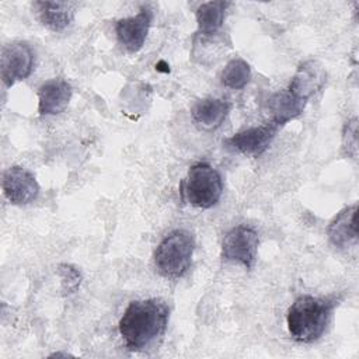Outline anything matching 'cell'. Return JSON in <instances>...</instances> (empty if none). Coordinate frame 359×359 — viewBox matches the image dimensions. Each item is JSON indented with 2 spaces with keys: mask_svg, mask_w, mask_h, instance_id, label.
<instances>
[{
  "mask_svg": "<svg viewBox=\"0 0 359 359\" xmlns=\"http://www.w3.org/2000/svg\"><path fill=\"white\" fill-rule=\"evenodd\" d=\"M151 21L153 13L146 7L140 8V11L133 17L118 20L115 24V32L119 43L129 53L139 52L146 42Z\"/></svg>",
  "mask_w": 359,
  "mask_h": 359,
  "instance_id": "9",
  "label": "cell"
},
{
  "mask_svg": "<svg viewBox=\"0 0 359 359\" xmlns=\"http://www.w3.org/2000/svg\"><path fill=\"white\" fill-rule=\"evenodd\" d=\"M335 300L304 294L297 297L287 310L286 324L294 341L310 344L325 331Z\"/></svg>",
  "mask_w": 359,
  "mask_h": 359,
  "instance_id": "2",
  "label": "cell"
},
{
  "mask_svg": "<svg viewBox=\"0 0 359 359\" xmlns=\"http://www.w3.org/2000/svg\"><path fill=\"white\" fill-rule=\"evenodd\" d=\"M222 83L233 90H241L244 88L250 79H251V69L250 65L240 57L231 59L222 72Z\"/></svg>",
  "mask_w": 359,
  "mask_h": 359,
  "instance_id": "17",
  "label": "cell"
},
{
  "mask_svg": "<svg viewBox=\"0 0 359 359\" xmlns=\"http://www.w3.org/2000/svg\"><path fill=\"white\" fill-rule=\"evenodd\" d=\"M59 275L62 278V283H63V289L70 293L73 290H76L80 285V272L70 266V265H60L59 266Z\"/></svg>",
  "mask_w": 359,
  "mask_h": 359,
  "instance_id": "19",
  "label": "cell"
},
{
  "mask_svg": "<svg viewBox=\"0 0 359 359\" xmlns=\"http://www.w3.org/2000/svg\"><path fill=\"white\" fill-rule=\"evenodd\" d=\"M3 194L13 205H28L39 195V184L28 170L14 165L3 172Z\"/></svg>",
  "mask_w": 359,
  "mask_h": 359,
  "instance_id": "8",
  "label": "cell"
},
{
  "mask_svg": "<svg viewBox=\"0 0 359 359\" xmlns=\"http://www.w3.org/2000/svg\"><path fill=\"white\" fill-rule=\"evenodd\" d=\"M34 70V50L22 41L8 43L1 50L0 73L6 87L25 80Z\"/></svg>",
  "mask_w": 359,
  "mask_h": 359,
  "instance_id": "6",
  "label": "cell"
},
{
  "mask_svg": "<svg viewBox=\"0 0 359 359\" xmlns=\"http://www.w3.org/2000/svg\"><path fill=\"white\" fill-rule=\"evenodd\" d=\"M258 234L248 226L233 227L223 238L222 258L229 262H238L251 269L258 252Z\"/></svg>",
  "mask_w": 359,
  "mask_h": 359,
  "instance_id": "5",
  "label": "cell"
},
{
  "mask_svg": "<svg viewBox=\"0 0 359 359\" xmlns=\"http://www.w3.org/2000/svg\"><path fill=\"white\" fill-rule=\"evenodd\" d=\"M185 199L201 209L215 206L223 194V181L216 168L208 163L194 164L182 182Z\"/></svg>",
  "mask_w": 359,
  "mask_h": 359,
  "instance_id": "4",
  "label": "cell"
},
{
  "mask_svg": "<svg viewBox=\"0 0 359 359\" xmlns=\"http://www.w3.org/2000/svg\"><path fill=\"white\" fill-rule=\"evenodd\" d=\"M278 130L279 126L271 121L261 126H252L240 130L231 137L226 139L224 143L229 149L238 151L244 156L259 157L269 149Z\"/></svg>",
  "mask_w": 359,
  "mask_h": 359,
  "instance_id": "7",
  "label": "cell"
},
{
  "mask_svg": "<svg viewBox=\"0 0 359 359\" xmlns=\"http://www.w3.org/2000/svg\"><path fill=\"white\" fill-rule=\"evenodd\" d=\"M170 309L158 299L130 302L119 320V334L132 352H142L160 339L168 325Z\"/></svg>",
  "mask_w": 359,
  "mask_h": 359,
  "instance_id": "1",
  "label": "cell"
},
{
  "mask_svg": "<svg viewBox=\"0 0 359 359\" xmlns=\"http://www.w3.org/2000/svg\"><path fill=\"white\" fill-rule=\"evenodd\" d=\"M229 109H230L229 102L220 98L209 97V98L196 101L191 109V114L196 123L202 125L203 128L212 129L223 123V121L229 114Z\"/></svg>",
  "mask_w": 359,
  "mask_h": 359,
  "instance_id": "15",
  "label": "cell"
},
{
  "mask_svg": "<svg viewBox=\"0 0 359 359\" xmlns=\"http://www.w3.org/2000/svg\"><path fill=\"white\" fill-rule=\"evenodd\" d=\"M306 107V101L296 97L287 88L275 93L268 100V108L271 112V121L276 123L279 128L290 122L303 114Z\"/></svg>",
  "mask_w": 359,
  "mask_h": 359,
  "instance_id": "14",
  "label": "cell"
},
{
  "mask_svg": "<svg viewBox=\"0 0 359 359\" xmlns=\"http://www.w3.org/2000/svg\"><path fill=\"white\" fill-rule=\"evenodd\" d=\"M39 21L53 32L67 28L76 15L77 3L73 1H35Z\"/></svg>",
  "mask_w": 359,
  "mask_h": 359,
  "instance_id": "12",
  "label": "cell"
},
{
  "mask_svg": "<svg viewBox=\"0 0 359 359\" xmlns=\"http://www.w3.org/2000/svg\"><path fill=\"white\" fill-rule=\"evenodd\" d=\"M356 212L358 205L353 203L351 206L344 208L337 216L331 220L327 234L330 241L338 248H349L358 241V230H356Z\"/></svg>",
  "mask_w": 359,
  "mask_h": 359,
  "instance_id": "13",
  "label": "cell"
},
{
  "mask_svg": "<svg viewBox=\"0 0 359 359\" xmlns=\"http://www.w3.org/2000/svg\"><path fill=\"white\" fill-rule=\"evenodd\" d=\"M195 240L187 230H174L163 238L154 252V264L160 275L181 278L191 266Z\"/></svg>",
  "mask_w": 359,
  "mask_h": 359,
  "instance_id": "3",
  "label": "cell"
},
{
  "mask_svg": "<svg viewBox=\"0 0 359 359\" xmlns=\"http://www.w3.org/2000/svg\"><path fill=\"white\" fill-rule=\"evenodd\" d=\"M342 149L348 157L356 158L358 156V119H349L344 126L342 135Z\"/></svg>",
  "mask_w": 359,
  "mask_h": 359,
  "instance_id": "18",
  "label": "cell"
},
{
  "mask_svg": "<svg viewBox=\"0 0 359 359\" xmlns=\"http://www.w3.org/2000/svg\"><path fill=\"white\" fill-rule=\"evenodd\" d=\"M327 72L324 66L317 60H306L297 67L287 90L307 102L310 97L323 88Z\"/></svg>",
  "mask_w": 359,
  "mask_h": 359,
  "instance_id": "10",
  "label": "cell"
},
{
  "mask_svg": "<svg viewBox=\"0 0 359 359\" xmlns=\"http://www.w3.org/2000/svg\"><path fill=\"white\" fill-rule=\"evenodd\" d=\"M229 6H230L229 1L202 3L195 11L198 34L205 36L216 34L224 22V14Z\"/></svg>",
  "mask_w": 359,
  "mask_h": 359,
  "instance_id": "16",
  "label": "cell"
},
{
  "mask_svg": "<svg viewBox=\"0 0 359 359\" xmlns=\"http://www.w3.org/2000/svg\"><path fill=\"white\" fill-rule=\"evenodd\" d=\"M72 86L63 79H52L38 88L39 115H57L63 112L72 98Z\"/></svg>",
  "mask_w": 359,
  "mask_h": 359,
  "instance_id": "11",
  "label": "cell"
}]
</instances>
